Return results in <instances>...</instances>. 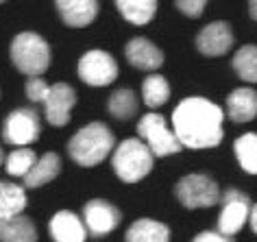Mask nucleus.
Masks as SVG:
<instances>
[{"instance_id": "7c9ffc66", "label": "nucleus", "mask_w": 257, "mask_h": 242, "mask_svg": "<svg viewBox=\"0 0 257 242\" xmlns=\"http://www.w3.org/2000/svg\"><path fill=\"white\" fill-rule=\"evenodd\" d=\"M248 14H250L253 20H257V0H253V3L248 5Z\"/></svg>"}, {"instance_id": "20e7f679", "label": "nucleus", "mask_w": 257, "mask_h": 242, "mask_svg": "<svg viewBox=\"0 0 257 242\" xmlns=\"http://www.w3.org/2000/svg\"><path fill=\"white\" fill-rule=\"evenodd\" d=\"M11 61L29 79L31 76H42L50 66V48L42 35L24 31L11 42Z\"/></svg>"}, {"instance_id": "f257e3e1", "label": "nucleus", "mask_w": 257, "mask_h": 242, "mask_svg": "<svg viewBox=\"0 0 257 242\" xmlns=\"http://www.w3.org/2000/svg\"><path fill=\"white\" fill-rule=\"evenodd\" d=\"M224 111L203 96L183 98L172 111V131L181 146L188 149H214L222 142Z\"/></svg>"}, {"instance_id": "2eb2a0df", "label": "nucleus", "mask_w": 257, "mask_h": 242, "mask_svg": "<svg viewBox=\"0 0 257 242\" xmlns=\"http://www.w3.org/2000/svg\"><path fill=\"white\" fill-rule=\"evenodd\" d=\"M55 7L59 11L61 20L74 29L87 27L98 16V3L96 0H59V3H55Z\"/></svg>"}, {"instance_id": "a211bd4d", "label": "nucleus", "mask_w": 257, "mask_h": 242, "mask_svg": "<svg viewBox=\"0 0 257 242\" xmlns=\"http://www.w3.org/2000/svg\"><path fill=\"white\" fill-rule=\"evenodd\" d=\"M0 242H37L35 222L24 214L0 218Z\"/></svg>"}, {"instance_id": "4468645a", "label": "nucleus", "mask_w": 257, "mask_h": 242, "mask_svg": "<svg viewBox=\"0 0 257 242\" xmlns=\"http://www.w3.org/2000/svg\"><path fill=\"white\" fill-rule=\"evenodd\" d=\"M50 238L55 242H85L87 238V229L83 225V218H79L74 212H57L50 218L48 225Z\"/></svg>"}, {"instance_id": "7ed1b4c3", "label": "nucleus", "mask_w": 257, "mask_h": 242, "mask_svg": "<svg viewBox=\"0 0 257 242\" xmlns=\"http://www.w3.org/2000/svg\"><path fill=\"white\" fill-rule=\"evenodd\" d=\"M153 153L140 138H128L115 146L111 164L124 183H138L153 170Z\"/></svg>"}, {"instance_id": "9b49d317", "label": "nucleus", "mask_w": 257, "mask_h": 242, "mask_svg": "<svg viewBox=\"0 0 257 242\" xmlns=\"http://www.w3.org/2000/svg\"><path fill=\"white\" fill-rule=\"evenodd\" d=\"M76 105V92L68 83H55L50 85V94L44 103L46 120L53 127H66L70 123V111Z\"/></svg>"}, {"instance_id": "412c9836", "label": "nucleus", "mask_w": 257, "mask_h": 242, "mask_svg": "<svg viewBox=\"0 0 257 242\" xmlns=\"http://www.w3.org/2000/svg\"><path fill=\"white\" fill-rule=\"evenodd\" d=\"M115 7L122 14L126 22L136 24V27H144L149 24L157 14V3L155 0H118Z\"/></svg>"}, {"instance_id": "b1692460", "label": "nucleus", "mask_w": 257, "mask_h": 242, "mask_svg": "<svg viewBox=\"0 0 257 242\" xmlns=\"http://www.w3.org/2000/svg\"><path fill=\"white\" fill-rule=\"evenodd\" d=\"M142 96H144V103L149 107H153V109L164 107L170 98L168 81H166L162 74H149L142 83Z\"/></svg>"}, {"instance_id": "cd10ccee", "label": "nucleus", "mask_w": 257, "mask_h": 242, "mask_svg": "<svg viewBox=\"0 0 257 242\" xmlns=\"http://www.w3.org/2000/svg\"><path fill=\"white\" fill-rule=\"evenodd\" d=\"M205 5H207L205 0H179L177 9L188 18H201L203 11H205Z\"/></svg>"}, {"instance_id": "39448f33", "label": "nucleus", "mask_w": 257, "mask_h": 242, "mask_svg": "<svg viewBox=\"0 0 257 242\" xmlns=\"http://www.w3.org/2000/svg\"><path fill=\"white\" fill-rule=\"evenodd\" d=\"M138 133L142 142L149 146L153 157H166L172 153H179L181 149V142L177 140L175 131L166 125L164 116H159V113H146L138 125Z\"/></svg>"}, {"instance_id": "bb28decb", "label": "nucleus", "mask_w": 257, "mask_h": 242, "mask_svg": "<svg viewBox=\"0 0 257 242\" xmlns=\"http://www.w3.org/2000/svg\"><path fill=\"white\" fill-rule=\"evenodd\" d=\"M48 94H50V85L42 79V76H31V79L27 81L29 100H33V103H46Z\"/></svg>"}, {"instance_id": "4be33fe9", "label": "nucleus", "mask_w": 257, "mask_h": 242, "mask_svg": "<svg viewBox=\"0 0 257 242\" xmlns=\"http://www.w3.org/2000/svg\"><path fill=\"white\" fill-rule=\"evenodd\" d=\"M233 66L235 74L246 83H257V46L255 44H246L233 55Z\"/></svg>"}, {"instance_id": "f3484780", "label": "nucleus", "mask_w": 257, "mask_h": 242, "mask_svg": "<svg viewBox=\"0 0 257 242\" xmlns=\"http://www.w3.org/2000/svg\"><path fill=\"white\" fill-rule=\"evenodd\" d=\"M124 242H170V229L159 220L140 218L126 229Z\"/></svg>"}, {"instance_id": "5701e85b", "label": "nucleus", "mask_w": 257, "mask_h": 242, "mask_svg": "<svg viewBox=\"0 0 257 242\" xmlns=\"http://www.w3.org/2000/svg\"><path fill=\"white\" fill-rule=\"evenodd\" d=\"M237 164L242 166L244 173L257 175V133H244L235 140L233 144Z\"/></svg>"}, {"instance_id": "2f4dec72", "label": "nucleus", "mask_w": 257, "mask_h": 242, "mask_svg": "<svg viewBox=\"0 0 257 242\" xmlns=\"http://www.w3.org/2000/svg\"><path fill=\"white\" fill-rule=\"evenodd\" d=\"M3 162H5V153H3V149H0V166H3Z\"/></svg>"}, {"instance_id": "c85d7f7f", "label": "nucleus", "mask_w": 257, "mask_h": 242, "mask_svg": "<svg viewBox=\"0 0 257 242\" xmlns=\"http://www.w3.org/2000/svg\"><path fill=\"white\" fill-rule=\"evenodd\" d=\"M192 242H233V240L224 238V235H220L218 231H203V233H198Z\"/></svg>"}, {"instance_id": "0eeeda50", "label": "nucleus", "mask_w": 257, "mask_h": 242, "mask_svg": "<svg viewBox=\"0 0 257 242\" xmlns=\"http://www.w3.org/2000/svg\"><path fill=\"white\" fill-rule=\"evenodd\" d=\"M76 72H79L83 83L92 87H105L109 83H113L115 76H118V63H115V59L109 53L94 48V50H87L79 59Z\"/></svg>"}, {"instance_id": "6e6552de", "label": "nucleus", "mask_w": 257, "mask_h": 242, "mask_svg": "<svg viewBox=\"0 0 257 242\" xmlns=\"http://www.w3.org/2000/svg\"><path fill=\"white\" fill-rule=\"evenodd\" d=\"M40 131H42V125H40L37 111L31 109V107H20V109L11 111L7 120H5L3 138L9 144L18 146V149H27L29 144H33L40 138Z\"/></svg>"}, {"instance_id": "423d86ee", "label": "nucleus", "mask_w": 257, "mask_h": 242, "mask_svg": "<svg viewBox=\"0 0 257 242\" xmlns=\"http://www.w3.org/2000/svg\"><path fill=\"white\" fill-rule=\"evenodd\" d=\"M177 199L183 207L196 209V207H211L220 199L218 183L207 175H188L177 183L175 188Z\"/></svg>"}, {"instance_id": "c756f323", "label": "nucleus", "mask_w": 257, "mask_h": 242, "mask_svg": "<svg viewBox=\"0 0 257 242\" xmlns=\"http://www.w3.org/2000/svg\"><path fill=\"white\" fill-rule=\"evenodd\" d=\"M248 218H250V229L257 233V203L250 207V216H248Z\"/></svg>"}, {"instance_id": "f8f14e48", "label": "nucleus", "mask_w": 257, "mask_h": 242, "mask_svg": "<svg viewBox=\"0 0 257 242\" xmlns=\"http://www.w3.org/2000/svg\"><path fill=\"white\" fill-rule=\"evenodd\" d=\"M231 46H233V31L227 22H211L196 37V48L205 57L227 55Z\"/></svg>"}, {"instance_id": "1a4fd4ad", "label": "nucleus", "mask_w": 257, "mask_h": 242, "mask_svg": "<svg viewBox=\"0 0 257 242\" xmlns=\"http://www.w3.org/2000/svg\"><path fill=\"white\" fill-rule=\"evenodd\" d=\"M248 216H250L248 196L237 188H229L222 194V209H220V216H218V233L224 235V238L235 235L246 225Z\"/></svg>"}, {"instance_id": "393cba45", "label": "nucleus", "mask_w": 257, "mask_h": 242, "mask_svg": "<svg viewBox=\"0 0 257 242\" xmlns=\"http://www.w3.org/2000/svg\"><path fill=\"white\" fill-rule=\"evenodd\" d=\"M138 105L140 100L136 96L133 90H115L111 96H109V103H107V109L113 118L118 120H128L131 116L138 113Z\"/></svg>"}, {"instance_id": "9d476101", "label": "nucleus", "mask_w": 257, "mask_h": 242, "mask_svg": "<svg viewBox=\"0 0 257 242\" xmlns=\"http://www.w3.org/2000/svg\"><path fill=\"white\" fill-rule=\"evenodd\" d=\"M120 209L102 199H94L85 203V207H83V225H85L87 233H92L94 238H102V235L111 233L120 225Z\"/></svg>"}, {"instance_id": "6ab92c4d", "label": "nucleus", "mask_w": 257, "mask_h": 242, "mask_svg": "<svg viewBox=\"0 0 257 242\" xmlns=\"http://www.w3.org/2000/svg\"><path fill=\"white\" fill-rule=\"evenodd\" d=\"M59 173H61V159L57 153L48 151L37 159L33 170L24 177V186L27 188H42V186H46V183L53 181Z\"/></svg>"}, {"instance_id": "f03ea898", "label": "nucleus", "mask_w": 257, "mask_h": 242, "mask_svg": "<svg viewBox=\"0 0 257 242\" xmlns=\"http://www.w3.org/2000/svg\"><path fill=\"white\" fill-rule=\"evenodd\" d=\"M113 133L105 123H89L68 142V153L79 166H96L113 149Z\"/></svg>"}, {"instance_id": "ddd939ff", "label": "nucleus", "mask_w": 257, "mask_h": 242, "mask_svg": "<svg viewBox=\"0 0 257 242\" xmlns=\"http://www.w3.org/2000/svg\"><path fill=\"white\" fill-rule=\"evenodd\" d=\"M124 55H126L128 63L140 70L155 72L157 68L164 66V53L151 40H146V37H133V40L126 44Z\"/></svg>"}, {"instance_id": "a878e982", "label": "nucleus", "mask_w": 257, "mask_h": 242, "mask_svg": "<svg viewBox=\"0 0 257 242\" xmlns=\"http://www.w3.org/2000/svg\"><path fill=\"white\" fill-rule=\"evenodd\" d=\"M37 164V155L35 151H31L29 146L27 149H16L11 151L7 155V162H5V166H7V173L11 177H27L31 170H33V166Z\"/></svg>"}, {"instance_id": "aec40b11", "label": "nucleus", "mask_w": 257, "mask_h": 242, "mask_svg": "<svg viewBox=\"0 0 257 242\" xmlns=\"http://www.w3.org/2000/svg\"><path fill=\"white\" fill-rule=\"evenodd\" d=\"M27 192L22 186L11 181H0V218L20 216L27 207Z\"/></svg>"}, {"instance_id": "dca6fc26", "label": "nucleus", "mask_w": 257, "mask_h": 242, "mask_svg": "<svg viewBox=\"0 0 257 242\" xmlns=\"http://www.w3.org/2000/svg\"><path fill=\"white\" fill-rule=\"evenodd\" d=\"M227 116L233 123H248L257 116V92L253 87H237L229 94Z\"/></svg>"}]
</instances>
